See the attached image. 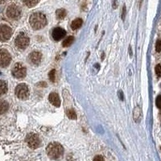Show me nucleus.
<instances>
[{
	"label": "nucleus",
	"mask_w": 161,
	"mask_h": 161,
	"mask_svg": "<svg viewBox=\"0 0 161 161\" xmlns=\"http://www.w3.org/2000/svg\"><path fill=\"white\" fill-rule=\"evenodd\" d=\"M30 24L35 30H40L47 24L46 16L41 12H36L31 15Z\"/></svg>",
	"instance_id": "f257e3e1"
},
{
	"label": "nucleus",
	"mask_w": 161,
	"mask_h": 161,
	"mask_svg": "<svg viewBox=\"0 0 161 161\" xmlns=\"http://www.w3.org/2000/svg\"><path fill=\"white\" fill-rule=\"evenodd\" d=\"M46 151H47L48 155L50 158L52 159V160H58L63 155L64 149L60 143L53 142V143H49L47 147Z\"/></svg>",
	"instance_id": "f03ea898"
},
{
	"label": "nucleus",
	"mask_w": 161,
	"mask_h": 161,
	"mask_svg": "<svg viewBox=\"0 0 161 161\" xmlns=\"http://www.w3.org/2000/svg\"><path fill=\"white\" fill-rule=\"evenodd\" d=\"M21 8L15 4H11L6 7V16L11 20L18 19L21 15Z\"/></svg>",
	"instance_id": "7ed1b4c3"
},
{
	"label": "nucleus",
	"mask_w": 161,
	"mask_h": 161,
	"mask_svg": "<svg viewBox=\"0 0 161 161\" xmlns=\"http://www.w3.org/2000/svg\"><path fill=\"white\" fill-rule=\"evenodd\" d=\"M30 43V39L24 32H20L15 38V46L19 49H25Z\"/></svg>",
	"instance_id": "20e7f679"
},
{
	"label": "nucleus",
	"mask_w": 161,
	"mask_h": 161,
	"mask_svg": "<svg viewBox=\"0 0 161 161\" xmlns=\"http://www.w3.org/2000/svg\"><path fill=\"white\" fill-rule=\"evenodd\" d=\"M12 36V28L9 25L2 24H0V41L6 42L10 40L11 36Z\"/></svg>",
	"instance_id": "39448f33"
},
{
	"label": "nucleus",
	"mask_w": 161,
	"mask_h": 161,
	"mask_svg": "<svg viewBox=\"0 0 161 161\" xmlns=\"http://www.w3.org/2000/svg\"><path fill=\"white\" fill-rule=\"evenodd\" d=\"M11 74L15 78H23L27 74V69L23 64L21 63H16L14 64L11 69Z\"/></svg>",
	"instance_id": "423d86ee"
},
{
	"label": "nucleus",
	"mask_w": 161,
	"mask_h": 161,
	"mask_svg": "<svg viewBox=\"0 0 161 161\" xmlns=\"http://www.w3.org/2000/svg\"><path fill=\"white\" fill-rule=\"evenodd\" d=\"M11 61V56L6 49H0V68H6L9 66Z\"/></svg>",
	"instance_id": "0eeeda50"
},
{
	"label": "nucleus",
	"mask_w": 161,
	"mask_h": 161,
	"mask_svg": "<svg viewBox=\"0 0 161 161\" xmlns=\"http://www.w3.org/2000/svg\"><path fill=\"white\" fill-rule=\"evenodd\" d=\"M15 94L18 98L24 100L29 96V89L25 84H19L15 88Z\"/></svg>",
	"instance_id": "6e6552de"
},
{
	"label": "nucleus",
	"mask_w": 161,
	"mask_h": 161,
	"mask_svg": "<svg viewBox=\"0 0 161 161\" xmlns=\"http://www.w3.org/2000/svg\"><path fill=\"white\" fill-rule=\"evenodd\" d=\"M26 142H27L28 147L32 149L37 148L40 144V138L38 137L37 135L33 134V133H31L27 135L26 138Z\"/></svg>",
	"instance_id": "1a4fd4ad"
},
{
	"label": "nucleus",
	"mask_w": 161,
	"mask_h": 161,
	"mask_svg": "<svg viewBox=\"0 0 161 161\" xmlns=\"http://www.w3.org/2000/svg\"><path fill=\"white\" fill-rule=\"evenodd\" d=\"M52 38L56 41H59V40H62L66 36V31L63 28H61V27H56L52 31Z\"/></svg>",
	"instance_id": "9d476101"
},
{
	"label": "nucleus",
	"mask_w": 161,
	"mask_h": 161,
	"mask_svg": "<svg viewBox=\"0 0 161 161\" xmlns=\"http://www.w3.org/2000/svg\"><path fill=\"white\" fill-rule=\"evenodd\" d=\"M41 59H42V55L39 52H32L29 55V60L31 63L35 65H38L40 64Z\"/></svg>",
	"instance_id": "9b49d317"
},
{
	"label": "nucleus",
	"mask_w": 161,
	"mask_h": 161,
	"mask_svg": "<svg viewBox=\"0 0 161 161\" xmlns=\"http://www.w3.org/2000/svg\"><path fill=\"white\" fill-rule=\"evenodd\" d=\"M49 100L54 107H59L61 106V99L57 93H52V94H49Z\"/></svg>",
	"instance_id": "f8f14e48"
},
{
	"label": "nucleus",
	"mask_w": 161,
	"mask_h": 161,
	"mask_svg": "<svg viewBox=\"0 0 161 161\" xmlns=\"http://www.w3.org/2000/svg\"><path fill=\"white\" fill-rule=\"evenodd\" d=\"M9 109V104L5 100L0 99V114H3Z\"/></svg>",
	"instance_id": "ddd939ff"
},
{
	"label": "nucleus",
	"mask_w": 161,
	"mask_h": 161,
	"mask_svg": "<svg viewBox=\"0 0 161 161\" xmlns=\"http://www.w3.org/2000/svg\"><path fill=\"white\" fill-rule=\"evenodd\" d=\"M8 91V85L5 81L0 80V96L6 94Z\"/></svg>",
	"instance_id": "4468645a"
},
{
	"label": "nucleus",
	"mask_w": 161,
	"mask_h": 161,
	"mask_svg": "<svg viewBox=\"0 0 161 161\" xmlns=\"http://www.w3.org/2000/svg\"><path fill=\"white\" fill-rule=\"evenodd\" d=\"M82 19L80 18H77L72 22V24H71V28L73 30H77V29H79L80 27H82Z\"/></svg>",
	"instance_id": "2eb2a0df"
},
{
	"label": "nucleus",
	"mask_w": 161,
	"mask_h": 161,
	"mask_svg": "<svg viewBox=\"0 0 161 161\" xmlns=\"http://www.w3.org/2000/svg\"><path fill=\"white\" fill-rule=\"evenodd\" d=\"M141 114H142V111H141V109H140V107H136L134 109V111H133V118H134L135 121L139 122L140 121V118H141Z\"/></svg>",
	"instance_id": "dca6fc26"
},
{
	"label": "nucleus",
	"mask_w": 161,
	"mask_h": 161,
	"mask_svg": "<svg viewBox=\"0 0 161 161\" xmlns=\"http://www.w3.org/2000/svg\"><path fill=\"white\" fill-rule=\"evenodd\" d=\"M22 1L28 7H33L40 2V0H22Z\"/></svg>",
	"instance_id": "f3484780"
},
{
	"label": "nucleus",
	"mask_w": 161,
	"mask_h": 161,
	"mask_svg": "<svg viewBox=\"0 0 161 161\" xmlns=\"http://www.w3.org/2000/svg\"><path fill=\"white\" fill-rule=\"evenodd\" d=\"M73 41H74V37H73V36H70L67 37V38L63 41L62 45H63V47H69V46H70L73 44Z\"/></svg>",
	"instance_id": "a211bd4d"
},
{
	"label": "nucleus",
	"mask_w": 161,
	"mask_h": 161,
	"mask_svg": "<svg viewBox=\"0 0 161 161\" xmlns=\"http://www.w3.org/2000/svg\"><path fill=\"white\" fill-rule=\"evenodd\" d=\"M66 11L64 9H59L57 11V12H56V15L57 16V18L59 19H64L65 16H66Z\"/></svg>",
	"instance_id": "6ab92c4d"
},
{
	"label": "nucleus",
	"mask_w": 161,
	"mask_h": 161,
	"mask_svg": "<svg viewBox=\"0 0 161 161\" xmlns=\"http://www.w3.org/2000/svg\"><path fill=\"white\" fill-rule=\"evenodd\" d=\"M66 114L67 116L70 119H77V114L76 112H75V110L73 109H68L67 111H66Z\"/></svg>",
	"instance_id": "aec40b11"
},
{
	"label": "nucleus",
	"mask_w": 161,
	"mask_h": 161,
	"mask_svg": "<svg viewBox=\"0 0 161 161\" xmlns=\"http://www.w3.org/2000/svg\"><path fill=\"white\" fill-rule=\"evenodd\" d=\"M49 78L52 82H55V79H56V70L52 69V71L49 73Z\"/></svg>",
	"instance_id": "412c9836"
},
{
	"label": "nucleus",
	"mask_w": 161,
	"mask_h": 161,
	"mask_svg": "<svg viewBox=\"0 0 161 161\" xmlns=\"http://www.w3.org/2000/svg\"><path fill=\"white\" fill-rule=\"evenodd\" d=\"M155 50L156 52H161V39L158 40L156 41V44H155Z\"/></svg>",
	"instance_id": "4be33fe9"
},
{
	"label": "nucleus",
	"mask_w": 161,
	"mask_h": 161,
	"mask_svg": "<svg viewBox=\"0 0 161 161\" xmlns=\"http://www.w3.org/2000/svg\"><path fill=\"white\" fill-rule=\"evenodd\" d=\"M155 71L156 75L158 77H161V65L160 64H157L155 68Z\"/></svg>",
	"instance_id": "5701e85b"
},
{
	"label": "nucleus",
	"mask_w": 161,
	"mask_h": 161,
	"mask_svg": "<svg viewBox=\"0 0 161 161\" xmlns=\"http://www.w3.org/2000/svg\"><path fill=\"white\" fill-rule=\"evenodd\" d=\"M155 104L156 107H158L159 109H161V95H159L155 99Z\"/></svg>",
	"instance_id": "b1692460"
},
{
	"label": "nucleus",
	"mask_w": 161,
	"mask_h": 161,
	"mask_svg": "<svg viewBox=\"0 0 161 161\" xmlns=\"http://www.w3.org/2000/svg\"><path fill=\"white\" fill-rule=\"evenodd\" d=\"M94 161H105L102 155H96L94 159Z\"/></svg>",
	"instance_id": "393cba45"
},
{
	"label": "nucleus",
	"mask_w": 161,
	"mask_h": 161,
	"mask_svg": "<svg viewBox=\"0 0 161 161\" xmlns=\"http://www.w3.org/2000/svg\"><path fill=\"white\" fill-rule=\"evenodd\" d=\"M125 11H126V9H125V6H123V12H122V19H124Z\"/></svg>",
	"instance_id": "a878e982"
},
{
	"label": "nucleus",
	"mask_w": 161,
	"mask_h": 161,
	"mask_svg": "<svg viewBox=\"0 0 161 161\" xmlns=\"http://www.w3.org/2000/svg\"><path fill=\"white\" fill-rule=\"evenodd\" d=\"M4 2H6V0H0V4H2V3H3Z\"/></svg>",
	"instance_id": "bb28decb"
},
{
	"label": "nucleus",
	"mask_w": 161,
	"mask_h": 161,
	"mask_svg": "<svg viewBox=\"0 0 161 161\" xmlns=\"http://www.w3.org/2000/svg\"><path fill=\"white\" fill-rule=\"evenodd\" d=\"M160 150H161V147H160Z\"/></svg>",
	"instance_id": "cd10ccee"
}]
</instances>
